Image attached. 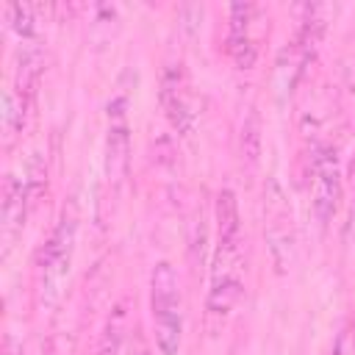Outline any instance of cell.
Masks as SVG:
<instances>
[{"instance_id": "obj_1", "label": "cell", "mask_w": 355, "mask_h": 355, "mask_svg": "<svg viewBox=\"0 0 355 355\" xmlns=\"http://www.w3.org/2000/svg\"><path fill=\"white\" fill-rule=\"evenodd\" d=\"M150 313L155 324V349L178 355L183 344V300L178 272L169 261H158L150 275Z\"/></svg>"}, {"instance_id": "obj_2", "label": "cell", "mask_w": 355, "mask_h": 355, "mask_svg": "<svg viewBox=\"0 0 355 355\" xmlns=\"http://www.w3.org/2000/svg\"><path fill=\"white\" fill-rule=\"evenodd\" d=\"M75 241H78V214H75V205H69L64 208L61 219L55 222L53 233L39 250V263H36L39 266V297L44 305H53L61 297V286L72 266Z\"/></svg>"}, {"instance_id": "obj_3", "label": "cell", "mask_w": 355, "mask_h": 355, "mask_svg": "<svg viewBox=\"0 0 355 355\" xmlns=\"http://www.w3.org/2000/svg\"><path fill=\"white\" fill-rule=\"evenodd\" d=\"M244 291L241 280V247H222L216 244L214 252V266H211V288H208V313L211 316H225L233 311Z\"/></svg>"}, {"instance_id": "obj_4", "label": "cell", "mask_w": 355, "mask_h": 355, "mask_svg": "<svg viewBox=\"0 0 355 355\" xmlns=\"http://www.w3.org/2000/svg\"><path fill=\"white\" fill-rule=\"evenodd\" d=\"M311 175H313V194L311 205L322 225H327L338 208L341 200V172H338V155L330 144H319L311 155Z\"/></svg>"}, {"instance_id": "obj_5", "label": "cell", "mask_w": 355, "mask_h": 355, "mask_svg": "<svg viewBox=\"0 0 355 355\" xmlns=\"http://www.w3.org/2000/svg\"><path fill=\"white\" fill-rule=\"evenodd\" d=\"M108 130H105V180L119 186L128 175L130 164V122H128V97L119 94L105 108Z\"/></svg>"}, {"instance_id": "obj_6", "label": "cell", "mask_w": 355, "mask_h": 355, "mask_svg": "<svg viewBox=\"0 0 355 355\" xmlns=\"http://www.w3.org/2000/svg\"><path fill=\"white\" fill-rule=\"evenodd\" d=\"M161 105L166 111V119L172 122V128L180 136H189L194 130L197 111H194L189 80H186V72L180 69V64H169L164 69V78H161Z\"/></svg>"}, {"instance_id": "obj_7", "label": "cell", "mask_w": 355, "mask_h": 355, "mask_svg": "<svg viewBox=\"0 0 355 355\" xmlns=\"http://www.w3.org/2000/svg\"><path fill=\"white\" fill-rule=\"evenodd\" d=\"M3 202H0V216H3V239L6 244L14 241V236L22 230L25 225V214H28V186L22 178L17 175H6L3 180Z\"/></svg>"}, {"instance_id": "obj_8", "label": "cell", "mask_w": 355, "mask_h": 355, "mask_svg": "<svg viewBox=\"0 0 355 355\" xmlns=\"http://www.w3.org/2000/svg\"><path fill=\"white\" fill-rule=\"evenodd\" d=\"M214 222H216V244L241 247V214L233 189H219L214 202Z\"/></svg>"}, {"instance_id": "obj_9", "label": "cell", "mask_w": 355, "mask_h": 355, "mask_svg": "<svg viewBox=\"0 0 355 355\" xmlns=\"http://www.w3.org/2000/svg\"><path fill=\"white\" fill-rule=\"evenodd\" d=\"M266 244H269V255L277 272H286L291 263V252H294V236H291V216L286 214L283 205L277 211V219H272L266 227Z\"/></svg>"}, {"instance_id": "obj_10", "label": "cell", "mask_w": 355, "mask_h": 355, "mask_svg": "<svg viewBox=\"0 0 355 355\" xmlns=\"http://www.w3.org/2000/svg\"><path fill=\"white\" fill-rule=\"evenodd\" d=\"M125 330H128V305L116 302L100 336V355H116L125 341Z\"/></svg>"}, {"instance_id": "obj_11", "label": "cell", "mask_w": 355, "mask_h": 355, "mask_svg": "<svg viewBox=\"0 0 355 355\" xmlns=\"http://www.w3.org/2000/svg\"><path fill=\"white\" fill-rule=\"evenodd\" d=\"M239 147H241V158L255 166L261 158V116L255 108L247 111L244 122H241V136H239Z\"/></svg>"}, {"instance_id": "obj_12", "label": "cell", "mask_w": 355, "mask_h": 355, "mask_svg": "<svg viewBox=\"0 0 355 355\" xmlns=\"http://www.w3.org/2000/svg\"><path fill=\"white\" fill-rule=\"evenodd\" d=\"M25 105H28V100L19 97L14 89L6 92V97H3V136H6V147L14 141V136L25 125Z\"/></svg>"}, {"instance_id": "obj_13", "label": "cell", "mask_w": 355, "mask_h": 355, "mask_svg": "<svg viewBox=\"0 0 355 355\" xmlns=\"http://www.w3.org/2000/svg\"><path fill=\"white\" fill-rule=\"evenodd\" d=\"M227 55L233 58V64L239 69H252V64L258 58L255 39L250 33H244V36H227Z\"/></svg>"}, {"instance_id": "obj_14", "label": "cell", "mask_w": 355, "mask_h": 355, "mask_svg": "<svg viewBox=\"0 0 355 355\" xmlns=\"http://www.w3.org/2000/svg\"><path fill=\"white\" fill-rule=\"evenodd\" d=\"M6 17H8V22H11V28H14L17 36L33 39V33H36V19H33V8H31V6H25V3H11V6L6 8Z\"/></svg>"}, {"instance_id": "obj_15", "label": "cell", "mask_w": 355, "mask_h": 355, "mask_svg": "<svg viewBox=\"0 0 355 355\" xmlns=\"http://www.w3.org/2000/svg\"><path fill=\"white\" fill-rule=\"evenodd\" d=\"M355 233V205H352V214H349V222H347V236Z\"/></svg>"}, {"instance_id": "obj_16", "label": "cell", "mask_w": 355, "mask_h": 355, "mask_svg": "<svg viewBox=\"0 0 355 355\" xmlns=\"http://www.w3.org/2000/svg\"><path fill=\"white\" fill-rule=\"evenodd\" d=\"M349 344H352V352H355V322H352V330H349Z\"/></svg>"}, {"instance_id": "obj_17", "label": "cell", "mask_w": 355, "mask_h": 355, "mask_svg": "<svg viewBox=\"0 0 355 355\" xmlns=\"http://www.w3.org/2000/svg\"><path fill=\"white\" fill-rule=\"evenodd\" d=\"M352 175H355V158H352Z\"/></svg>"}, {"instance_id": "obj_18", "label": "cell", "mask_w": 355, "mask_h": 355, "mask_svg": "<svg viewBox=\"0 0 355 355\" xmlns=\"http://www.w3.org/2000/svg\"><path fill=\"white\" fill-rule=\"evenodd\" d=\"M136 355H144V352H136Z\"/></svg>"}]
</instances>
